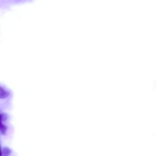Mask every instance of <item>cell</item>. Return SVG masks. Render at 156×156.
<instances>
[{
  "mask_svg": "<svg viewBox=\"0 0 156 156\" xmlns=\"http://www.w3.org/2000/svg\"><path fill=\"white\" fill-rule=\"evenodd\" d=\"M10 95V93L7 90L0 86V99H5Z\"/></svg>",
  "mask_w": 156,
  "mask_h": 156,
  "instance_id": "7a4b0ae2",
  "label": "cell"
},
{
  "mask_svg": "<svg viewBox=\"0 0 156 156\" xmlns=\"http://www.w3.org/2000/svg\"><path fill=\"white\" fill-rule=\"evenodd\" d=\"M2 152H1V149H0V156H2Z\"/></svg>",
  "mask_w": 156,
  "mask_h": 156,
  "instance_id": "277c9868",
  "label": "cell"
},
{
  "mask_svg": "<svg viewBox=\"0 0 156 156\" xmlns=\"http://www.w3.org/2000/svg\"><path fill=\"white\" fill-rule=\"evenodd\" d=\"M11 149L8 147H5L3 149V154L5 156H8L11 154Z\"/></svg>",
  "mask_w": 156,
  "mask_h": 156,
  "instance_id": "3957f363",
  "label": "cell"
},
{
  "mask_svg": "<svg viewBox=\"0 0 156 156\" xmlns=\"http://www.w3.org/2000/svg\"><path fill=\"white\" fill-rule=\"evenodd\" d=\"M7 115L5 114H0V131L3 135H5L7 131V127L3 123L7 119Z\"/></svg>",
  "mask_w": 156,
  "mask_h": 156,
  "instance_id": "6da1fadb",
  "label": "cell"
}]
</instances>
